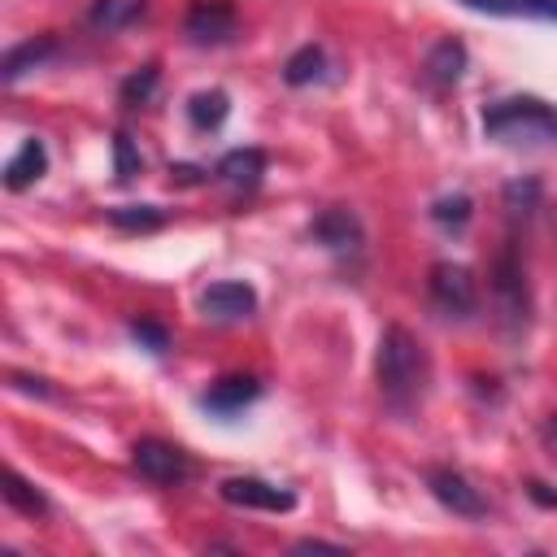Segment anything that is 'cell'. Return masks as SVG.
Wrapping results in <instances>:
<instances>
[{
  "mask_svg": "<svg viewBox=\"0 0 557 557\" xmlns=\"http://www.w3.org/2000/svg\"><path fill=\"white\" fill-rule=\"evenodd\" d=\"M48 174V148H44V139H22V148L4 161V187L9 191H22V187H30V183H39Z\"/></svg>",
  "mask_w": 557,
  "mask_h": 557,
  "instance_id": "obj_12",
  "label": "cell"
},
{
  "mask_svg": "<svg viewBox=\"0 0 557 557\" xmlns=\"http://www.w3.org/2000/svg\"><path fill=\"white\" fill-rule=\"evenodd\" d=\"M213 174H218L226 187H235V191H252V187H261V178H265V152H261V148H231V152L213 165Z\"/></svg>",
  "mask_w": 557,
  "mask_h": 557,
  "instance_id": "obj_11",
  "label": "cell"
},
{
  "mask_svg": "<svg viewBox=\"0 0 557 557\" xmlns=\"http://www.w3.org/2000/svg\"><path fill=\"white\" fill-rule=\"evenodd\" d=\"M544 17H557V0H544Z\"/></svg>",
  "mask_w": 557,
  "mask_h": 557,
  "instance_id": "obj_31",
  "label": "cell"
},
{
  "mask_svg": "<svg viewBox=\"0 0 557 557\" xmlns=\"http://www.w3.org/2000/svg\"><path fill=\"white\" fill-rule=\"evenodd\" d=\"M426 487H431V496H435L444 509H453L457 518H483V513H487L479 487H474L466 474H457V470H444V466L431 470V474H426Z\"/></svg>",
  "mask_w": 557,
  "mask_h": 557,
  "instance_id": "obj_8",
  "label": "cell"
},
{
  "mask_svg": "<svg viewBox=\"0 0 557 557\" xmlns=\"http://www.w3.org/2000/svg\"><path fill=\"white\" fill-rule=\"evenodd\" d=\"M157 65H144V70H135L126 83H122V104H148L152 100V91H157Z\"/></svg>",
  "mask_w": 557,
  "mask_h": 557,
  "instance_id": "obj_21",
  "label": "cell"
},
{
  "mask_svg": "<svg viewBox=\"0 0 557 557\" xmlns=\"http://www.w3.org/2000/svg\"><path fill=\"white\" fill-rule=\"evenodd\" d=\"M239 26V13L231 0H196L183 17V30L196 39V44H226Z\"/></svg>",
  "mask_w": 557,
  "mask_h": 557,
  "instance_id": "obj_7",
  "label": "cell"
},
{
  "mask_svg": "<svg viewBox=\"0 0 557 557\" xmlns=\"http://www.w3.org/2000/svg\"><path fill=\"white\" fill-rule=\"evenodd\" d=\"M226 113H231V100H226V91H196L191 100H187V117H191V126L196 131H218L222 122H226Z\"/></svg>",
  "mask_w": 557,
  "mask_h": 557,
  "instance_id": "obj_19",
  "label": "cell"
},
{
  "mask_svg": "<svg viewBox=\"0 0 557 557\" xmlns=\"http://www.w3.org/2000/svg\"><path fill=\"white\" fill-rule=\"evenodd\" d=\"M257 396H261V383H257L252 374H226V379L209 383V392L200 396V405H205L209 413L231 418V413H239L244 405H252Z\"/></svg>",
  "mask_w": 557,
  "mask_h": 557,
  "instance_id": "obj_10",
  "label": "cell"
},
{
  "mask_svg": "<svg viewBox=\"0 0 557 557\" xmlns=\"http://www.w3.org/2000/svg\"><path fill=\"white\" fill-rule=\"evenodd\" d=\"M479 13H496V17H513V13H544V0H461Z\"/></svg>",
  "mask_w": 557,
  "mask_h": 557,
  "instance_id": "obj_24",
  "label": "cell"
},
{
  "mask_svg": "<svg viewBox=\"0 0 557 557\" xmlns=\"http://www.w3.org/2000/svg\"><path fill=\"white\" fill-rule=\"evenodd\" d=\"M109 222L122 226V231H157L165 222V209H157V205H117V209H109Z\"/></svg>",
  "mask_w": 557,
  "mask_h": 557,
  "instance_id": "obj_20",
  "label": "cell"
},
{
  "mask_svg": "<svg viewBox=\"0 0 557 557\" xmlns=\"http://www.w3.org/2000/svg\"><path fill=\"white\" fill-rule=\"evenodd\" d=\"M218 492H222L226 505H239V509H265V513H292L296 509V496L287 487L265 483V479H252V474L222 479Z\"/></svg>",
  "mask_w": 557,
  "mask_h": 557,
  "instance_id": "obj_6",
  "label": "cell"
},
{
  "mask_svg": "<svg viewBox=\"0 0 557 557\" xmlns=\"http://www.w3.org/2000/svg\"><path fill=\"white\" fill-rule=\"evenodd\" d=\"M431 218L440 226H466L470 222V196H440L431 205Z\"/></svg>",
  "mask_w": 557,
  "mask_h": 557,
  "instance_id": "obj_23",
  "label": "cell"
},
{
  "mask_svg": "<svg viewBox=\"0 0 557 557\" xmlns=\"http://www.w3.org/2000/svg\"><path fill=\"white\" fill-rule=\"evenodd\" d=\"M313 548H326V553H348L344 544H326V540H300L296 553H313Z\"/></svg>",
  "mask_w": 557,
  "mask_h": 557,
  "instance_id": "obj_29",
  "label": "cell"
},
{
  "mask_svg": "<svg viewBox=\"0 0 557 557\" xmlns=\"http://www.w3.org/2000/svg\"><path fill=\"white\" fill-rule=\"evenodd\" d=\"M131 461H135V470H139L148 483H157V487H178V483L191 479L187 453L174 448V444H165V440H139V444L131 448Z\"/></svg>",
  "mask_w": 557,
  "mask_h": 557,
  "instance_id": "obj_3",
  "label": "cell"
},
{
  "mask_svg": "<svg viewBox=\"0 0 557 557\" xmlns=\"http://www.w3.org/2000/svg\"><path fill=\"white\" fill-rule=\"evenodd\" d=\"M322 74H326V52H322V44L296 48V52L287 57V65H283V78H287L292 87H309V83H318Z\"/></svg>",
  "mask_w": 557,
  "mask_h": 557,
  "instance_id": "obj_17",
  "label": "cell"
},
{
  "mask_svg": "<svg viewBox=\"0 0 557 557\" xmlns=\"http://www.w3.org/2000/svg\"><path fill=\"white\" fill-rule=\"evenodd\" d=\"M483 131L505 148H557V109L535 96H509L483 113Z\"/></svg>",
  "mask_w": 557,
  "mask_h": 557,
  "instance_id": "obj_1",
  "label": "cell"
},
{
  "mask_svg": "<svg viewBox=\"0 0 557 557\" xmlns=\"http://www.w3.org/2000/svg\"><path fill=\"white\" fill-rule=\"evenodd\" d=\"M0 496H4V505H9V509L26 513V518H44V513H48V496H44L30 479H22L13 466L4 470V487H0Z\"/></svg>",
  "mask_w": 557,
  "mask_h": 557,
  "instance_id": "obj_15",
  "label": "cell"
},
{
  "mask_svg": "<svg viewBox=\"0 0 557 557\" xmlns=\"http://www.w3.org/2000/svg\"><path fill=\"white\" fill-rule=\"evenodd\" d=\"M492 296H496V305L509 322H527V309H531L527 270H522V257L513 248H500V257L492 265Z\"/></svg>",
  "mask_w": 557,
  "mask_h": 557,
  "instance_id": "obj_5",
  "label": "cell"
},
{
  "mask_svg": "<svg viewBox=\"0 0 557 557\" xmlns=\"http://www.w3.org/2000/svg\"><path fill=\"white\" fill-rule=\"evenodd\" d=\"M9 387H13V392H35V396H52L48 379H35V374H22V370H9Z\"/></svg>",
  "mask_w": 557,
  "mask_h": 557,
  "instance_id": "obj_27",
  "label": "cell"
},
{
  "mask_svg": "<svg viewBox=\"0 0 557 557\" xmlns=\"http://www.w3.org/2000/svg\"><path fill=\"white\" fill-rule=\"evenodd\" d=\"M374 370H379V387L392 405H409L418 400V392L426 387V348L418 344V335H409L405 326H387L379 335V357H374Z\"/></svg>",
  "mask_w": 557,
  "mask_h": 557,
  "instance_id": "obj_2",
  "label": "cell"
},
{
  "mask_svg": "<svg viewBox=\"0 0 557 557\" xmlns=\"http://www.w3.org/2000/svg\"><path fill=\"white\" fill-rule=\"evenodd\" d=\"M313 235H318L326 248L344 252V248H357V244H361V222H357V213H348V209H326V213L313 218Z\"/></svg>",
  "mask_w": 557,
  "mask_h": 557,
  "instance_id": "obj_14",
  "label": "cell"
},
{
  "mask_svg": "<svg viewBox=\"0 0 557 557\" xmlns=\"http://www.w3.org/2000/svg\"><path fill=\"white\" fill-rule=\"evenodd\" d=\"M52 52H57V35H35V39H22V44H13V48L4 52V61H0V78H4V83H17L22 74L39 70V65H44Z\"/></svg>",
  "mask_w": 557,
  "mask_h": 557,
  "instance_id": "obj_13",
  "label": "cell"
},
{
  "mask_svg": "<svg viewBox=\"0 0 557 557\" xmlns=\"http://www.w3.org/2000/svg\"><path fill=\"white\" fill-rule=\"evenodd\" d=\"M144 4H148V0H96L91 13H87V22H91L96 30H104V35H113V30L131 26V22L144 13Z\"/></svg>",
  "mask_w": 557,
  "mask_h": 557,
  "instance_id": "obj_18",
  "label": "cell"
},
{
  "mask_svg": "<svg viewBox=\"0 0 557 557\" xmlns=\"http://www.w3.org/2000/svg\"><path fill=\"white\" fill-rule=\"evenodd\" d=\"M461 70H466V48H461L457 39H440V44L426 52V78H431L435 87L457 83Z\"/></svg>",
  "mask_w": 557,
  "mask_h": 557,
  "instance_id": "obj_16",
  "label": "cell"
},
{
  "mask_svg": "<svg viewBox=\"0 0 557 557\" xmlns=\"http://www.w3.org/2000/svg\"><path fill=\"white\" fill-rule=\"evenodd\" d=\"M544 440H548V444H553V448H557V413H553V418H548V422H544Z\"/></svg>",
  "mask_w": 557,
  "mask_h": 557,
  "instance_id": "obj_30",
  "label": "cell"
},
{
  "mask_svg": "<svg viewBox=\"0 0 557 557\" xmlns=\"http://www.w3.org/2000/svg\"><path fill=\"white\" fill-rule=\"evenodd\" d=\"M540 200V183H522V178H513L509 187H505V205H509V213H527L531 205Z\"/></svg>",
  "mask_w": 557,
  "mask_h": 557,
  "instance_id": "obj_26",
  "label": "cell"
},
{
  "mask_svg": "<svg viewBox=\"0 0 557 557\" xmlns=\"http://www.w3.org/2000/svg\"><path fill=\"white\" fill-rule=\"evenodd\" d=\"M131 335H135L139 344H148L152 352H165V348H170V331H165L161 322H152V318H135V322H131Z\"/></svg>",
  "mask_w": 557,
  "mask_h": 557,
  "instance_id": "obj_25",
  "label": "cell"
},
{
  "mask_svg": "<svg viewBox=\"0 0 557 557\" xmlns=\"http://www.w3.org/2000/svg\"><path fill=\"white\" fill-rule=\"evenodd\" d=\"M139 165H144V161H139V152H135L131 135H126V131H117V135H113V174L126 183V178H135V174H139Z\"/></svg>",
  "mask_w": 557,
  "mask_h": 557,
  "instance_id": "obj_22",
  "label": "cell"
},
{
  "mask_svg": "<svg viewBox=\"0 0 557 557\" xmlns=\"http://www.w3.org/2000/svg\"><path fill=\"white\" fill-rule=\"evenodd\" d=\"M431 300L453 313V318H466L474 313L479 305V287H474V274L466 265H453V261H435L431 265Z\"/></svg>",
  "mask_w": 557,
  "mask_h": 557,
  "instance_id": "obj_4",
  "label": "cell"
},
{
  "mask_svg": "<svg viewBox=\"0 0 557 557\" xmlns=\"http://www.w3.org/2000/svg\"><path fill=\"white\" fill-rule=\"evenodd\" d=\"M200 309L205 318H218V322H235V318H248L257 309V292L248 283H213L205 296H200Z\"/></svg>",
  "mask_w": 557,
  "mask_h": 557,
  "instance_id": "obj_9",
  "label": "cell"
},
{
  "mask_svg": "<svg viewBox=\"0 0 557 557\" xmlns=\"http://www.w3.org/2000/svg\"><path fill=\"white\" fill-rule=\"evenodd\" d=\"M527 492H531V500H535V505H544V509H557V492H548V483L531 479V483H527Z\"/></svg>",
  "mask_w": 557,
  "mask_h": 557,
  "instance_id": "obj_28",
  "label": "cell"
}]
</instances>
